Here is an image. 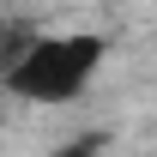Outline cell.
<instances>
[{
    "mask_svg": "<svg viewBox=\"0 0 157 157\" xmlns=\"http://www.w3.org/2000/svg\"><path fill=\"white\" fill-rule=\"evenodd\" d=\"M97 60H103V36H36L6 67V85L30 103H67L91 85Z\"/></svg>",
    "mask_w": 157,
    "mask_h": 157,
    "instance_id": "cell-1",
    "label": "cell"
},
{
    "mask_svg": "<svg viewBox=\"0 0 157 157\" xmlns=\"http://www.w3.org/2000/svg\"><path fill=\"white\" fill-rule=\"evenodd\" d=\"M55 157H97V139H78V145H60Z\"/></svg>",
    "mask_w": 157,
    "mask_h": 157,
    "instance_id": "cell-2",
    "label": "cell"
}]
</instances>
